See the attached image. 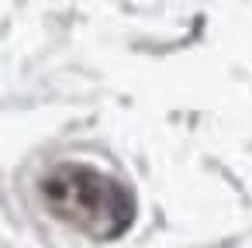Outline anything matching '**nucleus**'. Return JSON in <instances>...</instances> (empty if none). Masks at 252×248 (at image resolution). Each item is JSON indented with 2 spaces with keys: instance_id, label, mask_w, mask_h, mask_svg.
Here are the masks:
<instances>
[{
  "instance_id": "1",
  "label": "nucleus",
  "mask_w": 252,
  "mask_h": 248,
  "mask_svg": "<svg viewBox=\"0 0 252 248\" xmlns=\"http://www.w3.org/2000/svg\"><path fill=\"white\" fill-rule=\"evenodd\" d=\"M42 196L56 217L94 238H118L135 217V200L118 179L76 162L56 165L42 179Z\"/></svg>"
}]
</instances>
